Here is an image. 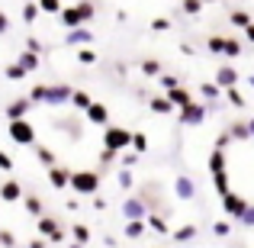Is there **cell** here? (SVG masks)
<instances>
[{
    "mask_svg": "<svg viewBox=\"0 0 254 248\" xmlns=\"http://www.w3.org/2000/svg\"><path fill=\"white\" fill-rule=\"evenodd\" d=\"M158 84H161L164 93H168V90H174V87H180V78L177 75H161V78H158Z\"/></svg>",
    "mask_w": 254,
    "mask_h": 248,
    "instance_id": "obj_45",
    "label": "cell"
},
{
    "mask_svg": "<svg viewBox=\"0 0 254 248\" xmlns=\"http://www.w3.org/2000/svg\"><path fill=\"white\" fill-rule=\"evenodd\" d=\"M209 171H212V174L229 171V155H225V152H219V149H212V155H209Z\"/></svg>",
    "mask_w": 254,
    "mask_h": 248,
    "instance_id": "obj_22",
    "label": "cell"
},
{
    "mask_svg": "<svg viewBox=\"0 0 254 248\" xmlns=\"http://www.w3.org/2000/svg\"><path fill=\"white\" fill-rule=\"evenodd\" d=\"M64 45H71V49H87V45H93V32L81 26V29H71L64 32Z\"/></svg>",
    "mask_w": 254,
    "mask_h": 248,
    "instance_id": "obj_9",
    "label": "cell"
},
{
    "mask_svg": "<svg viewBox=\"0 0 254 248\" xmlns=\"http://www.w3.org/2000/svg\"><path fill=\"white\" fill-rule=\"evenodd\" d=\"M36 6H39V13H49V16H58L62 13V0H36Z\"/></svg>",
    "mask_w": 254,
    "mask_h": 248,
    "instance_id": "obj_31",
    "label": "cell"
},
{
    "mask_svg": "<svg viewBox=\"0 0 254 248\" xmlns=\"http://www.w3.org/2000/svg\"><path fill=\"white\" fill-rule=\"evenodd\" d=\"M171 26H174V23H171L168 16H155V19H151V32H168Z\"/></svg>",
    "mask_w": 254,
    "mask_h": 248,
    "instance_id": "obj_46",
    "label": "cell"
},
{
    "mask_svg": "<svg viewBox=\"0 0 254 248\" xmlns=\"http://www.w3.org/2000/svg\"><path fill=\"white\" fill-rule=\"evenodd\" d=\"M119 165H123V167H126V171H132V167H135V165H138V155H135V152H126V155H123V158H119Z\"/></svg>",
    "mask_w": 254,
    "mask_h": 248,
    "instance_id": "obj_50",
    "label": "cell"
},
{
    "mask_svg": "<svg viewBox=\"0 0 254 248\" xmlns=\"http://www.w3.org/2000/svg\"><path fill=\"white\" fill-rule=\"evenodd\" d=\"M26 52H32V55H42V52H45V45L39 42L36 36H29V39H26Z\"/></svg>",
    "mask_w": 254,
    "mask_h": 248,
    "instance_id": "obj_48",
    "label": "cell"
},
{
    "mask_svg": "<svg viewBox=\"0 0 254 248\" xmlns=\"http://www.w3.org/2000/svg\"><path fill=\"white\" fill-rule=\"evenodd\" d=\"M87 123H93V126H110V110H106V103H97V100H93V103L87 106Z\"/></svg>",
    "mask_w": 254,
    "mask_h": 248,
    "instance_id": "obj_14",
    "label": "cell"
},
{
    "mask_svg": "<svg viewBox=\"0 0 254 248\" xmlns=\"http://www.w3.org/2000/svg\"><path fill=\"white\" fill-rule=\"evenodd\" d=\"M3 78H6V81H23V78H26V71L19 68L16 62H13V65H6V68H3Z\"/></svg>",
    "mask_w": 254,
    "mask_h": 248,
    "instance_id": "obj_40",
    "label": "cell"
},
{
    "mask_svg": "<svg viewBox=\"0 0 254 248\" xmlns=\"http://www.w3.org/2000/svg\"><path fill=\"white\" fill-rule=\"evenodd\" d=\"M55 126H58V132H64V136H68V139H74V142L84 136V132H81V123H77V119H58Z\"/></svg>",
    "mask_w": 254,
    "mask_h": 248,
    "instance_id": "obj_19",
    "label": "cell"
},
{
    "mask_svg": "<svg viewBox=\"0 0 254 248\" xmlns=\"http://www.w3.org/2000/svg\"><path fill=\"white\" fill-rule=\"evenodd\" d=\"M68 180H71V171H68V167H62V165L49 167V184L55 187V190H64V187H68Z\"/></svg>",
    "mask_w": 254,
    "mask_h": 248,
    "instance_id": "obj_17",
    "label": "cell"
},
{
    "mask_svg": "<svg viewBox=\"0 0 254 248\" xmlns=\"http://www.w3.org/2000/svg\"><path fill=\"white\" fill-rule=\"evenodd\" d=\"M32 149H36V158H39V165H42V167H55L58 162H55V152H52L49 149V145H32Z\"/></svg>",
    "mask_w": 254,
    "mask_h": 248,
    "instance_id": "obj_23",
    "label": "cell"
},
{
    "mask_svg": "<svg viewBox=\"0 0 254 248\" xmlns=\"http://www.w3.org/2000/svg\"><path fill=\"white\" fill-rule=\"evenodd\" d=\"M97 52H93L90 49V45H87V49H77V62H81V65H97Z\"/></svg>",
    "mask_w": 254,
    "mask_h": 248,
    "instance_id": "obj_42",
    "label": "cell"
},
{
    "mask_svg": "<svg viewBox=\"0 0 254 248\" xmlns=\"http://www.w3.org/2000/svg\"><path fill=\"white\" fill-rule=\"evenodd\" d=\"M238 223H242V226H254V206L251 203H248V210L242 213V219H238Z\"/></svg>",
    "mask_w": 254,
    "mask_h": 248,
    "instance_id": "obj_53",
    "label": "cell"
},
{
    "mask_svg": "<svg viewBox=\"0 0 254 248\" xmlns=\"http://www.w3.org/2000/svg\"><path fill=\"white\" fill-rule=\"evenodd\" d=\"M71 232H74V242L77 245H87V242H90V226H84V223H74V229H71Z\"/></svg>",
    "mask_w": 254,
    "mask_h": 248,
    "instance_id": "obj_36",
    "label": "cell"
},
{
    "mask_svg": "<svg viewBox=\"0 0 254 248\" xmlns=\"http://www.w3.org/2000/svg\"><path fill=\"white\" fill-rule=\"evenodd\" d=\"M138 68H142L145 78H161V62H158V58H142Z\"/></svg>",
    "mask_w": 254,
    "mask_h": 248,
    "instance_id": "obj_28",
    "label": "cell"
},
{
    "mask_svg": "<svg viewBox=\"0 0 254 248\" xmlns=\"http://www.w3.org/2000/svg\"><path fill=\"white\" fill-rule=\"evenodd\" d=\"M196 226H193V223H187V226H180V229L177 232H171V236H174V242H177V245H184V242H193V239H196Z\"/></svg>",
    "mask_w": 254,
    "mask_h": 248,
    "instance_id": "obj_24",
    "label": "cell"
},
{
    "mask_svg": "<svg viewBox=\"0 0 254 248\" xmlns=\"http://www.w3.org/2000/svg\"><path fill=\"white\" fill-rule=\"evenodd\" d=\"M248 132H251V139H254V116L248 119Z\"/></svg>",
    "mask_w": 254,
    "mask_h": 248,
    "instance_id": "obj_60",
    "label": "cell"
},
{
    "mask_svg": "<svg viewBox=\"0 0 254 248\" xmlns=\"http://www.w3.org/2000/svg\"><path fill=\"white\" fill-rule=\"evenodd\" d=\"M77 13H81L84 23H90V19L97 16V3H93V0H81V3H77Z\"/></svg>",
    "mask_w": 254,
    "mask_h": 248,
    "instance_id": "obj_32",
    "label": "cell"
},
{
    "mask_svg": "<svg viewBox=\"0 0 254 248\" xmlns=\"http://www.w3.org/2000/svg\"><path fill=\"white\" fill-rule=\"evenodd\" d=\"M116 184L123 187V193H126V190H132V187H135V177H132V171L119 167V174H116Z\"/></svg>",
    "mask_w": 254,
    "mask_h": 248,
    "instance_id": "obj_37",
    "label": "cell"
},
{
    "mask_svg": "<svg viewBox=\"0 0 254 248\" xmlns=\"http://www.w3.org/2000/svg\"><path fill=\"white\" fill-rule=\"evenodd\" d=\"M174 197H177V200H193V197H196V184H193V177L177 174V180H174Z\"/></svg>",
    "mask_w": 254,
    "mask_h": 248,
    "instance_id": "obj_11",
    "label": "cell"
},
{
    "mask_svg": "<svg viewBox=\"0 0 254 248\" xmlns=\"http://www.w3.org/2000/svg\"><path fill=\"white\" fill-rule=\"evenodd\" d=\"M74 87L68 84H45V106H68Z\"/></svg>",
    "mask_w": 254,
    "mask_h": 248,
    "instance_id": "obj_7",
    "label": "cell"
},
{
    "mask_svg": "<svg viewBox=\"0 0 254 248\" xmlns=\"http://www.w3.org/2000/svg\"><path fill=\"white\" fill-rule=\"evenodd\" d=\"M248 84H251V87H254V75H251V78H248Z\"/></svg>",
    "mask_w": 254,
    "mask_h": 248,
    "instance_id": "obj_62",
    "label": "cell"
},
{
    "mask_svg": "<svg viewBox=\"0 0 254 248\" xmlns=\"http://www.w3.org/2000/svg\"><path fill=\"white\" fill-rule=\"evenodd\" d=\"M242 32H245V39H248V42L254 45V23H251V26H245V29H242Z\"/></svg>",
    "mask_w": 254,
    "mask_h": 248,
    "instance_id": "obj_58",
    "label": "cell"
},
{
    "mask_svg": "<svg viewBox=\"0 0 254 248\" xmlns=\"http://www.w3.org/2000/svg\"><path fill=\"white\" fill-rule=\"evenodd\" d=\"M151 113H158V116H171V113H174V106L168 103V97H151Z\"/></svg>",
    "mask_w": 254,
    "mask_h": 248,
    "instance_id": "obj_29",
    "label": "cell"
},
{
    "mask_svg": "<svg viewBox=\"0 0 254 248\" xmlns=\"http://www.w3.org/2000/svg\"><path fill=\"white\" fill-rule=\"evenodd\" d=\"M0 248H16V236L10 229H0Z\"/></svg>",
    "mask_w": 254,
    "mask_h": 248,
    "instance_id": "obj_47",
    "label": "cell"
},
{
    "mask_svg": "<svg viewBox=\"0 0 254 248\" xmlns=\"http://www.w3.org/2000/svg\"><path fill=\"white\" fill-rule=\"evenodd\" d=\"M225 132H229V139H232V142H245V139H251V132H248V123H232Z\"/></svg>",
    "mask_w": 254,
    "mask_h": 248,
    "instance_id": "obj_27",
    "label": "cell"
},
{
    "mask_svg": "<svg viewBox=\"0 0 254 248\" xmlns=\"http://www.w3.org/2000/svg\"><path fill=\"white\" fill-rule=\"evenodd\" d=\"M151 213V206L145 203L142 197H126L123 200V219L126 223H138V219H145Z\"/></svg>",
    "mask_w": 254,
    "mask_h": 248,
    "instance_id": "obj_5",
    "label": "cell"
},
{
    "mask_svg": "<svg viewBox=\"0 0 254 248\" xmlns=\"http://www.w3.org/2000/svg\"><path fill=\"white\" fill-rule=\"evenodd\" d=\"M174 113H177V123H180V126H203V119L209 116L206 103H190V106H184V110H174Z\"/></svg>",
    "mask_w": 254,
    "mask_h": 248,
    "instance_id": "obj_6",
    "label": "cell"
},
{
    "mask_svg": "<svg viewBox=\"0 0 254 248\" xmlns=\"http://www.w3.org/2000/svg\"><path fill=\"white\" fill-rule=\"evenodd\" d=\"M229 23H232V26H238V29H245V26H251L254 19H251L245 10H232V13H229Z\"/></svg>",
    "mask_w": 254,
    "mask_h": 248,
    "instance_id": "obj_33",
    "label": "cell"
},
{
    "mask_svg": "<svg viewBox=\"0 0 254 248\" xmlns=\"http://www.w3.org/2000/svg\"><path fill=\"white\" fill-rule=\"evenodd\" d=\"M0 200H3V203H19V200H23V184H19L16 177L3 180V184H0Z\"/></svg>",
    "mask_w": 254,
    "mask_h": 248,
    "instance_id": "obj_10",
    "label": "cell"
},
{
    "mask_svg": "<svg viewBox=\"0 0 254 248\" xmlns=\"http://www.w3.org/2000/svg\"><path fill=\"white\" fill-rule=\"evenodd\" d=\"M212 187H216V193H219V197H225V193H229V171L212 174Z\"/></svg>",
    "mask_w": 254,
    "mask_h": 248,
    "instance_id": "obj_35",
    "label": "cell"
},
{
    "mask_svg": "<svg viewBox=\"0 0 254 248\" xmlns=\"http://www.w3.org/2000/svg\"><path fill=\"white\" fill-rule=\"evenodd\" d=\"M203 3L206 0H180V10H184L187 16H199V13H203Z\"/></svg>",
    "mask_w": 254,
    "mask_h": 248,
    "instance_id": "obj_34",
    "label": "cell"
},
{
    "mask_svg": "<svg viewBox=\"0 0 254 248\" xmlns=\"http://www.w3.org/2000/svg\"><path fill=\"white\" fill-rule=\"evenodd\" d=\"M93 210H97V213L106 210V197H103V193H97V197H93Z\"/></svg>",
    "mask_w": 254,
    "mask_h": 248,
    "instance_id": "obj_57",
    "label": "cell"
},
{
    "mask_svg": "<svg viewBox=\"0 0 254 248\" xmlns=\"http://www.w3.org/2000/svg\"><path fill=\"white\" fill-rule=\"evenodd\" d=\"M6 32H10V16L0 10V36H6Z\"/></svg>",
    "mask_w": 254,
    "mask_h": 248,
    "instance_id": "obj_56",
    "label": "cell"
},
{
    "mask_svg": "<svg viewBox=\"0 0 254 248\" xmlns=\"http://www.w3.org/2000/svg\"><path fill=\"white\" fill-rule=\"evenodd\" d=\"M222 45H225V36H209L206 39V49H209L212 55H222Z\"/></svg>",
    "mask_w": 254,
    "mask_h": 248,
    "instance_id": "obj_43",
    "label": "cell"
},
{
    "mask_svg": "<svg viewBox=\"0 0 254 248\" xmlns=\"http://www.w3.org/2000/svg\"><path fill=\"white\" fill-rule=\"evenodd\" d=\"M145 229H148V232H155V236H171L168 219H164V216H158V213H148V216H145Z\"/></svg>",
    "mask_w": 254,
    "mask_h": 248,
    "instance_id": "obj_18",
    "label": "cell"
},
{
    "mask_svg": "<svg viewBox=\"0 0 254 248\" xmlns=\"http://www.w3.org/2000/svg\"><path fill=\"white\" fill-rule=\"evenodd\" d=\"M23 206H26V213H29V216H36V219L45 216V203L36 197V193H26V197H23Z\"/></svg>",
    "mask_w": 254,
    "mask_h": 248,
    "instance_id": "obj_20",
    "label": "cell"
},
{
    "mask_svg": "<svg viewBox=\"0 0 254 248\" xmlns=\"http://www.w3.org/2000/svg\"><path fill=\"white\" fill-rule=\"evenodd\" d=\"M164 97H168V103L174 106V110H184V106H190V103H193L190 90H187L184 84H180V87H174V90H168V93H164Z\"/></svg>",
    "mask_w": 254,
    "mask_h": 248,
    "instance_id": "obj_15",
    "label": "cell"
},
{
    "mask_svg": "<svg viewBox=\"0 0 254 248\" xmlns=\"http://www.w3.org/2000/svg\"><path fill=\"white\" fill-rule=\"evenodd\" d=\"M232 232V223H225V219H219L216 226H212V236H219V239H225Z\"/></svg>",
    "mask_w": 254,
    "mask_h": 248,
    "instance_id": "obj_49",
    "label": "cell"
},
{
    "mask_svg": "<svg viewBox=\"0 0 254 248\" xmlns=\"http://www.w3.org/2000/svg\"><path fill=\"white\" fill-rule=\"evenodd\" d=\"M90 103H93V97H90L87 90H74V93H71V103H68V106H74V110L87 113V106H90Z\"/></svg>",
    "mask_w": 254,
    "mask_h": 248,
    "instance_id": "obj_25",
    "label": "cell"
},
{
    "mask_svg": "<svg viewBox=\"0 0 254 248\" xmlns=\"http://www.w3.org/2000/svg\"><path fill=\"white\" fill-rule=\"evenodd\" d=\"M132 145V129H126V126H103V149H110V152H126Z\"/></svg>",
    "mask_w": 254,
    "mask_h": 248,
    "instance_id": "obj_2",
    "label": "cell"
},
{
    "mask_svg": "<svg viewBox=\"0 0 254 248\" xmlns=\"http://www.w3.org/2000/svg\"><path fill=\"white\" fill-rule=\"evenodd\" d=\"M16 65L26 71V75H32V71L39 68V55H32V52H19V58H16Z\"/></svg>",
    "mask_w": 254,
    "mask_h": 248,
    "instance_id": "obj_26",
    "label": "cell"
},
{
    "mask_svg": "<svg viewBox=\"0 0 254 248\" xmlns=\"http://www.w3.org/2000/svg\"><path fill=\"white\" fill-rule=\"evenodd\" d=\"M222 55H225V58H238V55H245V45H242V39H238V36H225Z\"/></svg>",
    "mask_w": 254,
    "mask_h": 248,
    "instance_id": "obj_21",
    "label": "cell"
},
{
    "mask_svg": "<svg viewBox=\"0 0 254 248\" xmlns=\"http://www.w3.org/2000/svg\"><path fill=\"white\" fill-rule=\"evenodd\" d=\"M145 219H138V223H126V239H142L145 236Z\"/></svg>",
    "mask_w": 254,
    "mask_h": 248,
    "instance_id": "obj_38",
    "label": "cell"
},
{
    "mask_svg": "<svg viewBox=\"0 0 254 248\" xmlns=\"http://www.w3.org/2000/svg\"><path fill=\"white\" fill-rule=\"evenodd\" d=\"M26 100H29L32 106H36V103H45V84H36V87L29 90V97H26Z\"/></svg>",
    "mask_w": 254,
    "mask_h": 248,
    "instance_id": "obj_44",
    "label": "cell"
},
{
    "mask_svg": "<svg viewBox=\"0 0 254 248\" xmlns=\"http://www.w3.org/2000/svg\"><path fill=\"white\" fill-rule=\"evenodd\" d=\"M58 23L64 26V32H71V29H81L84 19H81V13H77V6H62V13H58Z\"/></svg>",
    "mask_w": 254,
    "mask_h": 248,
    "instance_id": "obj_12",
    "label": "cell"
},
{
    "mask_svg": "<svg viewBox=\"0 0 254 248\" xmlns=\"http://www.w3.org/2000/svg\"><path fill=\"white\" fill-rule=\"evenodd\" d=\"M0 171H6V174L13 171V158L6 155V152H0Z\"/></svg>",
    "mask_w": 254,
    "mask_h": 248,
    "instance_id": "obj_55",
    "label": "cell"
},
{
    "mask_svg": "<svg viewBox=\"0 0 254 248\" xmlns=\"http://www.w3.org/2000/svg\"><path fill=\"white\" fill-rule=\"evenodd\" d=\"M219 87V90H229V87H235L238 84V71L232 68V65H222V68L216 71V81H212Z\"/></svg>",
    "mask_w": 254,
    "mask_h": 248,
    "instance_id": "obj_13",
    "label": "cell"
},
{
    "mask_svg": "<svg viewBox=\"0 0 254 248\" xmlns=\"http://www.w3.org/2000/svg\"><path fill=\"white\" fill-rule=\"evenodd\" d=\"M222 210H225V216H232V219H242V213L248 210V200L242 197V193H225L222 197Z\"/></svg>",
    "mask_w": 254,
    "mask_h": 248,
    "instance_id": "obj_8",
    "label": "cell"
},
{
    "mask_svg": "<svg viewBox=\"0 0 254 248\" xmlns=\"http://www.w3.org/2000/svg\"><path fill=\"white\" fill-rule=\"evenodd\" d=\"M113 162H116V152H110V149H103V152H100V165H113Z\"/></svg>",
    "mask_w": 254,
    "mask_h": 248,
    "instance_id": "obj_54",
    "label": "cell"
},
{
    "mask_svg": "<svg viewBox=\"0 0 254 248\" xmlns=\"http://www.w3.org/2000/svg\"><path fill=\"white\" fill-rule=\"evenodd\" d=\"M225 97H229V103H232V106H245V97L235 90V87H229V90H225Z\"/></svg>",
    "mask_w": 254,
    "mask_h": 248,
    "instance_id": "obj_51",
    "label": "cell"
},
{
    "mask_svg": "<svg viewBox=\"0 0 254 248\" xmlns=\"http://www.w3.org/2000/svg\"><path fill=\"white\" fill-rule=\"evenodd\" d=\"M100 171H71L68 187L74 190V197H97L100 193Z\"/></svg>",
    "mask_w": 254,
    "mask_h": 248,
    "instance_id": "obj_1",
    "label": "cell"
},
{
    "mask_svg": "<svg viewBox=\"0 0 254 248\" xmlns=\"http://www.w3.org/2000/svg\"><path fill=\"white\" fill-rule=\"evenodd\" d=\"M10 139L16 145H36V126L29 123V119H16V123H10Z\"/></svg>",
    "mask_w": 254,
    "mask_h": 248,
    "instance_id": "obj_4",
    "label": "cell"
},
{
    "mask_svg": "<svg viewBox=\"0 0 254 248\" xmlns=\"http://www.w3.org/2000/svg\"><path fill=\"white\" fill-rule=\"evenodd\" d=\"M39 239H45V242H55V245H62L64 242V229L58 226V219L55 216H39Z\"/></svg>",
    "mask_w": 254,
    "mask_h": 248,
    "instance_id": "obj_3",
    "label": "cell"
},
{
    "mask_svg": "<svg viewBox=\"0 0 254 248\" xmlns=\"http://www.w3.org/2000/svg\"><path fill=\"white\" fill-rule=\"evenodd\" d=\"M32 110V103L26 97H16L13 100V103H6V119H10V123H16V119H26V113Z\"/></svg>",
    "mask_w": 254,
    "mask_h": 248,
    "instance_id": "obj_16",
    "label": "cell"
},
{
    "mask_svg": "<svg viewBox=\"0 0 254 248\" xmlns=\"http://www.w3.org/2000/svg\"><path fill=\"white\" fill-rule=\"evenodd\" d=\"M229 145H232L229 132H219V136H216V149H219V152H225V149H229Z\"/></svg>",
    "mask_w": 254,
    "mask_h": 248,
    "instance_id": "obj_52",
    "label": "cell"
},
{
    "mask_svg": "<svg viewBox=\"0 0 254 248\" xmlns=\"http://www.w3.org/2000/svg\"><path fill=\"white\" fill-rule=\"evenodd\" d=\"M29 248H49V242H45V239H32Z\"/></svg>",
    "mask_w": 254,
    "mask_h": 248,
    "instance_id": "obj_59",
    "label": "cell"
},
{
    "mask_svg": "<svg viewBox=\"0 0 254 248\" xmlns=\"http://www.w3.org/2000/svg\"><path fill=\"white\" fill-rule=\"evenodd\" d=\"M68 248H81V245H77V242H71V245H68Z\"/></svg>",
    "mask_w": 254,
    "mask_h": 248,
    "instance_id": "obj_61",
    "label": "cell"
},
{
    "mask_svg": "<svg viewBox=\"0 0 254 248\" xmlns=\"http://www.w3.org/2000/svg\"><path fill=\"white\" fill-rule=\"evenodd\" d=\"M129 149L142 158L145 152H148V136H145V132H132V145H129Z\"/></svg>",
    "mask_w": 254,
    "mask_h": 248,
    "instance_id": "obj_30",
    "label": "cell"
},
{
    "mask_svg": "<svg viewBox=\"0 0 254 248\" xmlns=\"http://www.w3.org/2000/svg\"><path fill=\"white\" fill-rule=\"evenodd\" d=\"M23 19H26V23H36V19H39V6H36V0H26V3H23Z\"/></svg>",
    "mask_w": 254,
    "mask_h": 248,
    "instance_id": "obj_41",
    "label": "cell"
},
{
    "mask_svg": "<svg viewBox=\"0 0 254 248\" xmlns=\"http://www.w3.org/2000/svg\"><path fill=\"white\" fill-rule=\"evenodd\" d=\"M199 93H203V97L209 100V103H216V100H219V93H222V90H219V87L212 84V81H203V84H199Z\"/></svg>",
    "mask_w": 254,
    "mask_h": 248,
    "instance_id": "obj_39",
    "label": "cell"
}]
</instances>
